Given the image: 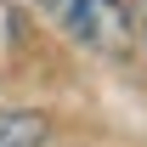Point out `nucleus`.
<instances>
[{
	"label": "nucleus",
	"mask_w": 147,
	"mask_h": 147,
	"mask_svg": "<svg viewBox=\"0 0 147 147\" xmlns=\"http://www.w3.org/2000/svg\"><path fill=\"white\" fill-rule=\"evenodd\" d=\"M40 6H45L51 23L74 40V45H85V51L119 57V51H130V40H136L125 0H40Z\"/></svg>",
	"instance_id": "nucleus-1"
},
{
	"label": "nucleus",
	"mask_w": 147,
	"mask_h": 147,
	"mask_svg": "<svg viewBox=\"0 0 147 147\" xmlns=\"http://www.w3.org/2000/svg\"><path fill=\"white\" fill-rule=\"evenodd\" d=\"M51 119L40 108H0V147H45Z\"/></svg>",
	"instance_id": "nucleus-2"
},
{
	"label": "nucleus",
	"mask_w": 147,
	"mask_h": 147,
	"mask_svg": "<svg viewBox=\"0 0 147 147\" xmlns=\"http://www.w3.org/2000/svg\"><path fill=\"white\" fill-rule=\"evenodd\" d=\"M130 28H136V45L147 57V0H130Z\"/></svg>",
	"instance_id": "nucleus-3"
}]
</instances>
